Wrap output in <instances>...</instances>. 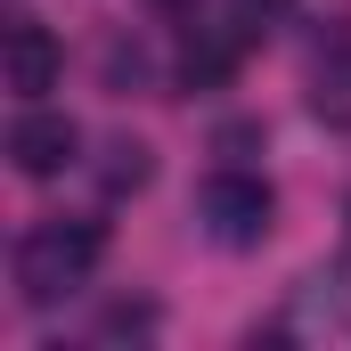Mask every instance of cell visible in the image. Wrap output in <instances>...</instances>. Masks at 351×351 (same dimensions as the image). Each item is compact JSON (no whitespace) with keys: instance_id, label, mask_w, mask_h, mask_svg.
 Returning <instances> with one entry per match:
<instances>
[{"instance_id":"obj_1","label":"cell","mask_w":351,"mask_h":351,"mask_svg":"<svg viewBox=\"0 0 351 351\" xmlns=\"http://www.w3.org/2000/svg\"><path fill=\"white\" fill-rule=\"evenodd\" d=\"M98 254H106V229L98 221H33L16 237V294L33 311H49V302H66L98 269Z\"/></svg>"},{"instance_id":"obj_2","label":"cell","mask_w":351,"mask_h":351,"mask_svg":"<svg viewBox=\"0 0 351 351\" xmlns=\"http://www.w3.org/2000/svg\"><path fill=\"white\" fill-rule=\"evenodd\" d=\"M269 213H278V196H269L262 172H213L204 188H196V221L213 229V245H262Z\"/></svg>"},{"instance_id":"obj_3","label":"cell","mask_w":351,"mask_h":351,"mask_svg":"<svg viewBox=\"0 0 351 351\" xmlns=\"http://www.w3.org/2000/svg\"><path fill=\"white\" fill-rule=\"evenodd\" d=\"M0 74H8V90H16L25 106H41V98L58 90V74H66L58 33L33 25V16H8V33H0Z\"/></svg>"},{"instance_id":"obj_4","label":"cell","mask_w":351,"mask_h":351,"mask_svg":"<svg viewBox=\"0 0 351 351\" xmlns=\"http://www.w3.org/2000/svg\"><path fill=\"white\" fill-rule=\"evenodd\" d=\"M74 147H82V131H74L66 114H49V106H25V114L8 123V164L25 180H58L74 164Z\"/></svg>"},{"instance_id":"obj_5","label":"cell","mask_w":351,"mask_h":351,"mask_svg":"<svg viewBox=\"0 0 351 351\" xmlns=\"http://www.w3.org/2000/svg\"><path fill=\"white\" fill-rule=\"evenodd\" d=\"M229 66H237V41H188V58H180L188 90H196V82H221Z\"/></svg>"},{"instance_id":"obj_6","label":"cell","mask_w":351,"mask_h":351,"mask_svg":"<svg viewBox=\"0 0 351 351\" xmlns=\"http://www.w3.org/2000/svg\"><path fill=\"white\" fill-rule=\"evenodd\" d=\"M147 172H156V164H147V147H139V139H114V164H106V196H123V188H147Z\"/></svg>"},{"instance_id":"obj_7","label":"cell","mask_w":351,"mask_h":351,"mask_svg":"<svg viewBox=\"0 0 351 351\" xmlns=\"http://www.w3.org/2000/svg\"><path fill=\"white\" fill-rule=\"evenodd\" d=\"M98 335H106V343H123V335H156V302H114Z\"/></svg>"},{"instance_id":"obj_8","label":"cell","mask_w":351,"mask_h":351,"mask_svg":"<svg viewBox=\"0 0 351 351\" xmlns=\"http://www.w3.org/2000/svg\"><path fill=\"white\" fill-rule=\"evenodd\" d=\"M237 16H245V25H262V16H278V0H237Z\"/></svg>"}]
</instances>
